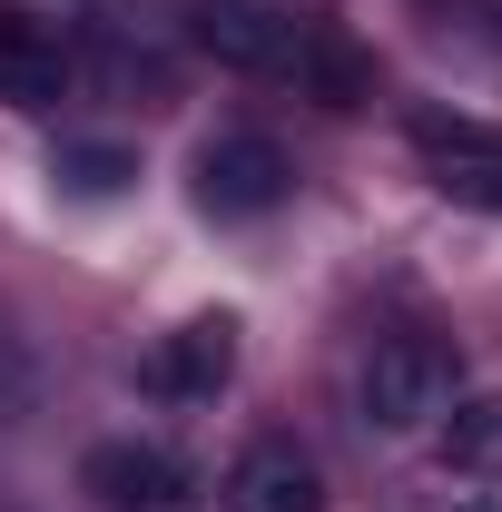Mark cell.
Returning <instances> with one entry per match:
<instances>
[{"label": "cell", "mask_w": 502, "mask_h": 512, "mask_svg": "<svg viewBox=\"0 0 502 512\" xmlns=\"http://www.w3.org/2000/svg\"><path fill=\"white\" fill-rule=\"evenodd\" d=\"M296 20H276V10H256V0H207L197 10V50H217V60L237 69H296Z\"/></svg>", "instance_id": "ba28073f"}, {"label": "cell", "mask_w": 502, "mask_h": 512, "mask_svg": "<svg viewBox=\"0 0 502 512\" xmlns=\"http://www.w3.org/2000/svg\"><path fill=\"white\" fill-rule=\"evenodd\" d=\"M443 404H453V345L424 325H394L365 355V424L375 434H424Z\"/></svg>", "instance_id": "6da1fadb"}, {"label": "cell", "mask_w": 502, "mask_h": 512, "mask_svg": "<svg viewBox=\"0 0 502 512\" xmlns=\"http://www.w3.org/2000/svg\"><path fill=\"white\" fill-rule=\"evenodd\" d=\"M79 493H89L99 512H178L188 503V463L158 453V444H89Z\"/></svg>", "instance_id": "3957f363"}, {"label": "cell", "mask_w": 502, "mask_h": 512, "mask_svg": "<svg viewBox=\"0 0 502 512\" xmlns=\"http://www.w3.org/2000/svg\"><path fill=\"white\" fill-rule=\"evenodd\" d=\"M414 158L434 168V188L453 197V207H493L502 217V138L493 128H473V119H414Z\"/></svg>", "instance_id": "277c9868"}, {"label": "cell", "mask_w": 502, "mask_h": 512, "mask_svg": "<svg viewBox=\"0 0 502 512\" xmlns=\"http://www.w3.org/2000/svg\"><path fill=\"white\" fill-rule=\"evenodd\" d=\"M296 69L315 79V99H325V109H355V99L375 89V69L355 60V50H345L335 30H306V40H296Z\"/></svg>", "instance_id": "9c48e42d"}, {"label": "cell", "mask_w": 502, "mask_h": 512, "mask_svg": "<svg viewBox=\"0 0 502 512\" xmlns=\"http://www.w3.org/2000/svg\"><path fill=\"white\" fill-rule=\"evenodd\" d=\"M296 197V158L266 138V128H217L197 148V207L207 217H266Z\"/></svg>", "instance_id": "7a4b0ae2"}, {"label": "cell", "mask_w": 502, "mask_h": 512, "mask_svg": "<svg viewBox=\"0 0 502 512\" xmlns=\"http://www.w3.org/2000/svg\"><path fill=\"white\" fill-rule=\"evenodd\" d=\"M227 512H325V473L286 434H266L227 463Z\"/></svg>", "instance_id": "8992f818"}, {"label": "cell", "mask_w": 502, "mask_h": 512, "mask_svg": "<svg viewBox=\"0 0 502 512\" xmlns=\"http://www.w3.org/2000/svg\"><path fill=\"white\" fill-rule=\"evenodd\" d=\"M60 178L89 188V197H109L119 178H138V158H128V148H60Z\"/></svg>", "instance_id": "8fae6325"}, {"label": "cell", "mask_w": 502, "mask_h": 512, "mask_svg": "<svg viewBox=\"0 0 502 512\" xmlns=\"http://www.w3.org/2000/svg\"><path fill=\"white\" fill-rule=\"evenodd\" d=\"M473 512H502V503H473Z\"/></svg>", "instance_id": "7c38bea8"}, {"label": "cell", "mask_w": 502, "mask_h": 512, "mask_svg": "<svg viewBox=\"0 0 502 512\" xmlns=\"http://www.w3.org/2000/svg\"><path fill=\"white\" fill-rule=\"evenodd\" d=\"M227 375H237V316H188L158 355H148V384L178 394V404H207Z\"/></svg>", "instance_id": "52a82bcc"}, {"label": "cell", "mask_w": 502, "mask_h": 512, "mask_svg": "<svg viewBox=\"0 0 502 512\" xmlns=\"http://www.w3.org/2000/svg\"><path fill=\"white\" fill-rule=\"evenodd\" d=\"M443 453H453L463 473H502V394H473V404H453V424H443Z\"/></svg>", "instance_id": "30bf717a"}, {"label": "cell", "mask_w": 502, "mask_h": 512, "mask_svg": "<svg viewBox=\"0 0 502 512\" xmlns=\"http://www.w3.org/2000/svg\"><path fill=\"white\" fill-rule=\"evenodd\" d=\"M79 60H69V40L50 20H30L20 0H0V99L10 109H60Z\"/></svg>", "instance_id": "5b68a950"}]
</instances>
